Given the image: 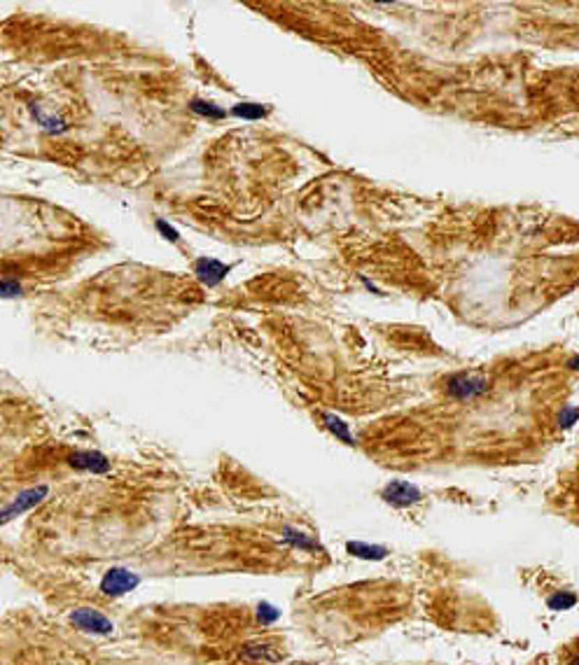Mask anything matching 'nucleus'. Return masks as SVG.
Instances as JSON below:
<instances>
[{
  "instance_id": "obj_18",
  "label": "nucleus",
  "mask_w": 579,
  "mask_h": 665,
  "mask_svg": "<svg viewBox=\"0 0 579 665\" xmlns=\"http://www.w3.org/2000/svg\"><path fill=\"white\" fill-rule=\"evenodd\" d=\"M155 229L159 231V236L162 238H166L169 243H180V231H178L173 224H169L166 219H162L159 217L157 222H155Z\"/></svg>"
},
{
  "instance_id": "obj_5",
  "label": "nucleus",
  "mask_w": 579,
  "mask_h": 665,
  "mask_svg": "<svg viewBox=\"0 0 579 665\" xmlns=\"http://www.w3.org/2000/svg\"><path fill=\"white\" fill-rule=\"evenodd\" d=\"M381 497L385 504L395 509H407L411 504H418L423 500V493L418 485H414L411 481H402V478H392L383 485Z\"/></svg>"
},
{
  "instance_id": "obj_2",
  "label": "nucleus",
  "mask_w": 579,
  "mask_h": 665,
  "mask_svg": "<svg viewBox=\"0 0 579 665\" xmlns=\"http://www.w3.org/2000/svg\"><path fill=\"white\" fill-rule=\"evenodd\" d=\"M47 497H49V485H45V483L22 490L15 500L0 509V528H3V525H8L10 521H15L17 516L26 514V511L40 507V504L47 500Z\"/></svg>"
},
{
  "instance_id": "obj_8",
  "label": "nucleus",
  "mask_w": 579,
  "mask_h": 665,
  "mask_svg": "<svg viewBox=\"0 0 579 665\" xmlns=\"http://www.w3.org/2000/svg\"><path fill=\"white\" fill-rule=\"evenodd\" d=\"M29 112H31V119L36 122L40 129H43L47 136H63L65 131H70V124L65 122L63 117L54 115V112H47L43 108V105H29Z\"/></svg>"
},
{
  "instance_id": "obj_6",
  "label": "nucleus",
  "mask_w": 579,
  "mask_h": 665,
  "mask_svg": "<svg viewBox=\"0 0 579 665\" xmlns=\"http://www.w3.org/2000/svg\"><path fill=\"white\" fill-rule=\"evenodd\" d=\"M231 271L229 264L219 262L215 257H199L194 262V276L203 288H217Z\"/></svg>"
},
{
  "instance_id": "obj_11",
  "label": "nucleus",
  "mask_w": 579,
  "mask_h": 665,
  "mask_svg": "<svg viewBox=\"0 0 579 665\" xmlns=\"http://www.w3.org/2000/svg\"><path fill=\"white\" fill-rule=\"evenodd\" d=\"M346 551L350 556L360 558V561H385L390 556L388 547L381 544H367V542H346Z\"/></svg>"
},
{
  "instance_id": "obj_17",
  "label": "nucleus",
  "mask_w": 579,
  "mask_h": 665,
  "mask_svg": "<svg viewBox=\"0 0 579 665\" xmlns=\"http://www.w3.org/2000/svg\"><path fill=\"white\" fill-rule=\"evenodd\" d=\"M257 618L262 626H274L278 618H281V609H276L274 604H269V602H262L257 607Z\"/></svg>"
},
{
  "instance_id": "obj_1",
  "label": "nucleus",
  "mask_w": 579,
  "mask_h": 665,
  "mask_svg": "<svg viewBox=\"0 0 579 665\" xmlns=\"http://www.w3.org/2000/svg\"><path fill=\"white\" fill-rule=\"evenodd\" d=\"M491 390H493L491 378L468 374V371L451 374L447 381H444V392H447V397L456 399V402H474V399H481L484 395H488Z\"/></svg>"
},
{
  "instance_id": "obj_21",
  "label": "nucleus",
  "mask_w": 579,
  "mask_h": 665,
  "mask_svg": "<svg viewBox=\"0 0 579 665\" xmlns=\"http://www.w3.org/2000/svg\"><path fill=\"white\" fill-rule=\"evenodd\" d=\"M577 362H579L577 355H572L570 360H568V369H570V371H577Z\"/></svg>"
},
{
  "instance_id": "obj_7",
  "label": "nucleus",
  "mask_w": 579,
  "mask_h": 665,
  "mask_svg": "<svg viewBox=\"0 0 579 665\" xmlns=\"http://www.w3.org/2000/svg\"><path fill=\"white\" fill-rule=\"evenodd\" d=\"M68 464L77 471H86V474H108L112 469V462L108 460V455L98 453V451H75V453L68 455Z\"/></svg>"
},
{
  "instance_id": "obj_14",
  "label": "nucleus",
  "mask_w": 579,
  "mask_h": 665,
  "mask_svg": "<svg viewBox=\"0 0 579 665\" xmlns=\"http://www.w3.org/2000/svg\"><path fill=\"white\" fill-rule=\"evenodd\" d=\"M269 112H271L269 105H262V103H236L234 108L229 110V115L236 119H245V122H257V119H264Z\"/></svg>"
},
{
  "instance_id": "obj_22",
  "label": "nucleus",
  "mask_w": 579,
  "mask_h": 665,
  "mask_svg": "<svg viewBox=\"0 0 579 665\" xmlns=\"http://www.w3.org/2000/svg\"><path fill=\"white\" fill-rule=\"evenodd\" d=\"M568 665H577V656H572L570 661H568Z\"/></svg>"
},
{
  "instance_id": "obj_12",
  "label": "nucleus",
  "mask_w": 579,
  "mask_h": 665,
  "mask_svg": "<svg viewBox=\"0 0 579 665\" xmlns=\"http://www.w3.org/2000/svg\"><path fill=\"white\" fill-rule=\"evenodd\" d=\"M323 425H325V430H327L332 437H337V439H339V441L348 444V446H355V439H353V435H350L348 423H346L341 416H337V414H330V411H325V414H323Z\"/></svg>"
},
{
  "instance_id": "obj_9",
  "label": "nucleus",
  "mask_w": 579,
  "mask_h": 665,
  "mask_svg": "<svg viewBox=\"0 0 579 665\" xmlns=\"http://www.w3.org/2000/svg\"><path fill=\"white\" fill-rule=\"evenodd\" d=\"M241 658L248 663L274 665V663H281V651L269 642H248V644H243Z\"/></svg>"
},
{
  "instance_id": "obj_10",
  "label": "nucleus",
  "mask_w": 579,
  "mask_h": 665,
  "mask_svg": "<svg viewBox=\"0 0 579 665\" xmlns=\"http://www.w3.org/2000/svg\"><path fill=\"white\" fill-rule=\"evenodd\" d=\"M281 537L288 547L299 549V551H321L323 549V544L318 542L316 537H311L309 532L295 528V525H285V528L281 530Z\"/></svg>"
},
{
  "instance_id": "obj_4",
  "label": "nucleus",
  "mask_w": 579,
  "mask_h": 665,
  "mask_svg": "<svg viewBox=\"0 0 579 665\" xmlns=\"http://www.w3.org/2000/svg\"><path fill=\"white\" fill-rule=\"evenodd\" d=\"M68 621L72 628L82 630L86 635L105 637V635H112V630H115V623H112L103 611H98L94 607H75L68 614Z\"/></svg>"
},
{
  "instance_id": "obj_13",
  "label": "nucleus",
  "mask_w": 579,
  "mask_h": 665,
  "mask_svg": "<svg viewBox=\"0 0 579 665\" xmlns=\"http://www.w3.org/2000/svg\"><path fill=\"white\" fill-rule=\"evenodd\" d=\"M187 108L199 117L210 119V122H219V119H224L229 115L224 108H219V105H215L213 101H206V98H190Z\"/></svg>"
},
{
  "instance_id": "obj_20",
  "label": "nucleus",
  "mask_w": 579,
  "mask_h": 665,
  "mask_svg": "<svg viewBox=\"0 0 579 665\" xmlns=\"http://www.w3.org/2000/svg\"><path fill=\"white\" fill-rule=\"evenodd\" d=\"M362 283H364V288H367V290H371V292H376V295H381V290H378V288H376V285H374V283H371V281H367V278H364V276H362Z\"/></svg>"
},
{
  "instance_id": "obj_15",
  "label": "nucleus",
  "mask_w": 579,
  "mask_h": 665,
  "mask_svg": "<svg viewBox=\"0 0 579 665\" xmlns=\"http://www.w3.org/2000/svg\"><path fill=\"white\" fill-rule=\"evenodd\" d=\"M577 604V595L572 593V590H558V593L549 595L547 600V607L554 609V611H568Z\"/></svg>"
},
{
  "instance_id": "obj_3",
  "label": "nucleus",
  "mask_w": 579,
  "mask_h": 665,
  "mask_svg": "<svg viewBox=\"0 0 579 665\" xmlns=\"http://www.w3.org/2000/svg\"><path fill=\"white\" fill-rule=\"evenodd\" d=\"M141 581H143L141 574L131 572L129 568H110L101 577L98 590H101L105 597H122V595H129L131 590H136L141 586Z\"/></svg>"
},
{
  "instance_id": "obj_19",
  "label": "nucleus",
  "mask_w": 579,
  "mask_h": 665,
  "mask_svg": "<svg viewBox=\"0 0 579 665\" xmlns=\"http://www.w3.org/2000/svg\"><path fill=\"white\" fill-rule=\"evenodd\" d=\"M575 423H577L575 407H572V404H565V407L561 409V414H558V425H561L563 430H570V428H575Z\"/></svg>"
},
{
  "instance_id": "obj_16",
  "label": "nucleus",
  "mask_w": 579,
  "mask_h": 665,
  "mask_svg": "<svg viewBox=\"0 0 579 665\" xmlns=\"http://www.w3.org/2000/svg\"><path fill=\"white\" fill-rule=\"evenodd\" d=\"M24 295V285L17 278H0V299H19Z\"/></svg>"
}]
</instances>
